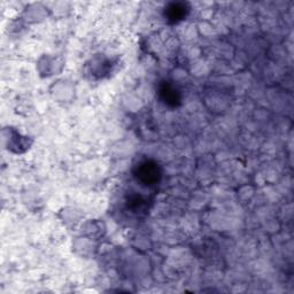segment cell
Wrapping results in <instances>:
<instances>
[{"label": "cell", "mask_w": 294, "mask_h": 294, "mask_svg": "<svg viewBox=\"0 0 294 294\" xmlns=\"http://www.w3.org/2000/svg\"><path fill=\"white\" fill-rule=\"evenodd\" d=\"M136 178L139 180L140 183L146 185V186H151L158 183L160 178V170L159 167L156 166L154 162L151 161H145V162L140 163L137 167L136 171Z\"/></svg>", "instance_id": "obj_1"}, {"label": "cell", "mask_w": 294, "mask_h": 294, "mask_svg": "<svg viewBox=\"0 0 294 294\" xmlns=\"http://www.w3.org/2000/svg\"><path fill=\"white\" fill-rule=\"evenodd\" d=\"M160 95L164 103L171 105V106H175V105L179 102L178 92H177L176 88L170 85V84L167 83L162 84V86L160 87Z\"/></svg>", "instance_id": "obj_2"}, {"label": "cell", "mask_w": 294, "mask_h": 294, "mask_svg": "<svg viewBox=\"0 0 294 294\" xmlns=\"http://www.w3.org/2000/svg\"><path fill=\"white\" fill-rule=\"evenodd\" d=\"M185 13H186V8H185V5H183V4H171L168 7L167 16L168 20H170L172 22H177L185 18Z\"/></svg>", "instance_id": "obj_3"}]
</instances>
